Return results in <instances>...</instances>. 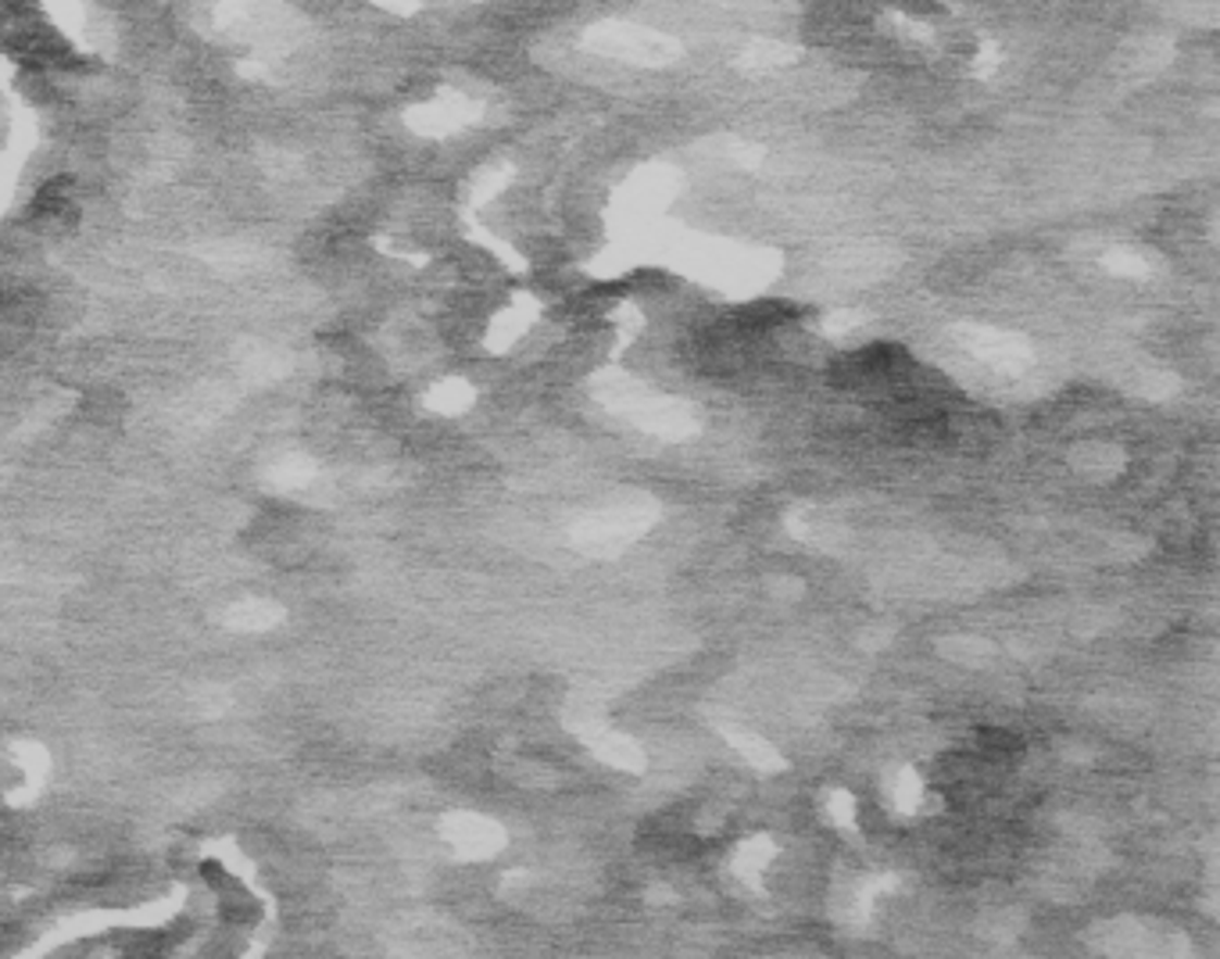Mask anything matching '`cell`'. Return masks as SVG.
<instances>
[{
  "instance_id": "1",
  "label": "cell",
  "mask_w": 1220,
  "mask_h": 959,
  "mask_svg": "<svg viewBox=\"0 0 1220 959\" xmlns=\"http://www.w3.org/2000/svg\"><path fill=\"white\" fill-rule=\"evenodd\" d=\"M1092 942L1109 959H1185L1188 942L1178 927L1149 917H1117L1092 931Z\"/></svg>"
},
{
  "instance_id": "2",
  "label": "cell",
  "mask_w": 1220,
  "mask_h": 959,
  "mask_svg": "<svg viewBox=\"0 0 1220 959\" xmlns=\"http://www.w3.org/2000/svg\"><path fill=\"white\" fill-rule=\"evenodd\" d=\"M651 520H656V509L651 501L637 498V501H615L598 512H590L587 520L573 531L576 548L587 551V556H615L623 551L631 540H637L648 531Z\"/></svg>"
},
{
  "instance_id": "3",
  "label": "cell",
  "mask_w": 1220,
  "mask_h": 959,
  "mask_svg": "<svg viewBox=\"0 0 1220 959\" xmlns=\"http://www.w3.org/2000/svg\"><path fill=\"white\" fill-rule=\"evenodd\" d=\"M584 742L590 745V752H595L601 762H609V767H615V770H640V762H645V756H640V748L631 742V737L615 734L609 723L587 731Z\"/></svg>"
},
{
  "instance_id": "4",
  "label": "cell",
  "mask_w": 1220,
  "mask_h": 959,
  "mask_svg": "<svg viewBox=\"0 0 1220 959\" xmlns=\"http://www.w3.org/2000/svg\"><path fill=\"white\" fill-rule=\"evenodd\" d=\"M459 842H462V848L465 852H473V856H495L498 848H501V842H505V834L495 827V823L490 820H480V817H465V820H459Z\"/></svg>"
},
{
  "instance_id": "5",
  "label": "cell",
  "mask_w": 1220,
  "mask_h": 959,
  "mask_svg": "<svg viewBox=\"0 0 1220 959\" xmlns=\"http://www.w3.org/2000/svg\"><path fill=\"white\" fill-rule=\"evenodd\" d=\"M726 742H731V748H737L756 770H781V756H776V748L762 742V737L745 734V731H726Z\"/></svg>"
},
{
  "instance_id": "6",
  "label": "cell",
  "mask_w": 1220,
  "mask_h": 959,
  "mask_svg": "<svg viewBox=\"0 0 1220 959\" xmlns=\"http://www.w3.org/2000/svg\"><path fill=\"white\" fill-rule=\"evenodd\" d=\"M770 859V842L767 838H756V842H748L742 852H737V859H734V867L742 870V874H759L762 870V863H767Z\"/></svg>"
},
{
  "instance_id": "7",
  "label": "cell",
  "mask_w": 1220,
  "mask_h": 959,
  "mask_svg": "<svg viewBox=\"0 0 1220 959\" xmlns=\"http://www.w3.org/2000/svg\"><path fill=\"white\" fill-rule=\"evenodd\" d=\"M895 795H898V806L902 809H913L920 798H923V788H920V777L913 770H902L898 773V784H895Z\"/></svg>"
},
{
  "instance_id": "8",
  "label": "cell",
  "mask_w": 1220,
  "mask_h": 959,
  "mask_svg": "<svg viewBox=\"0 0 1220 959\" xmlns=\"http://www.w3.org/2000/svg\"><path fill=\"white\" fill-rule=\"evenodd\" d=\"M831 817H834V823H842V827H852V820H856V802H852V798H848L845 792H834V795H831Z\"/></svg>"
}]
</instances>
